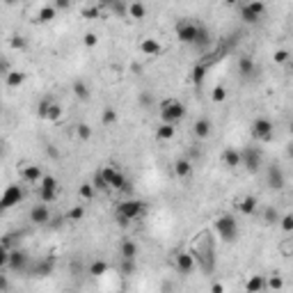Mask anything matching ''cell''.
Segmentation results:
<instances>
[{
    "mask_svg": "<svg viewBox=\"0 0 293 293\" xmlns=\"http://www.w3.org/2000/svg\"><path fill=\"white\" fill-rule=\"evenodd\" d=\"M193 259H195V266L202 268V273L211 275L215 270V238H213L211 231H202L197 234V238L193 241Z\"/></svg>",
    "mask_w": 293,
    "mask_h": 293,
    "instance_id": "obj_1",
    "label": "cell"
},
{
    "mask_svg": "<svg viewBox=\"0 0 293 293\" xmlns=\"http://www.w3.org/2000/svg\"><path fill=\"white\" fill-rule=\"evenodd\" d=\"M146 213V204L140 202V199H126V202H119L117 204V209H114V220L126 227L129 222L133 220H138L140 215H145Z\"/></svg>",
    "mask_w": 293,
    "mask_h": 293,
    "instance_id": "obj_2",
    "label": "cell"
},
{
    "mask_svg": "<svg viewBox=\"0 0 293 293\" xmlns=\"http://www.w3.org/2000/svg\"><path fill=\"white\" fill-rule=\"evenodd\" d=\"M213 229H215V234L220 236L222 243H234V241L238 238V222L231 213H222V215H218L215 222H213Z\"/></svg>",
    "mask_w": 293,
    "mask_h": 293,
    "instance_id": "obj_3",
    "label": "cell"
},
{
    "mask_svg": "<svg viewBox=\"0 0 293 293\" xmlns=\"http://www.w3.org/2000/svg\"><path fill=\"white\" fill-rule=\"evenodd\" d=\"M186 117V106L179 98H165L161 103V124H174Z\"/></svg>",
    "mask_w": 293,
    "mask_h": 293,
    "instance_id": "obj_4",
    "label": "cell"
},
{
    "mask_svg": "<svg viewBox=\"0 0 293 293\" xmlns=\"http://www.w3.org/2000/svg\"><path fill=\"white\" fill-rule=\"evenodd\" d=\"M241 165L250 174H257L261 170V165H263V151H261L259 146H245V149H241Z\"/></svg>",
    "mask_w": 293,
    "mask_h": 293,
    "instance_id": "obj_5",
    "label": "cell"
},
{
    "mask_svg": "<svg viewBox=\"0 0 293 293\" xmlns=\"http://www.w3.org/2000/svg\"><path fill=\"white\" fill-rule=\"evenodd\" d=\"M273 130H275V124L270 122L268 117H257L252 124H250V133L257 142H270L273 140Z\"/></svg>",
    "mask_w": 293,
    "mask_h": 293,
    "instance_id": "obj_6",
    "label": "cell"
},
{
    "mask_svg": "<svg viewBox=\"0 0 293 293\" xmlns=\"http://www.w3.org/2000/svg\"><path fill=\"white\" fill-rule=\"evenodd\" d=\"M101 174H103V179H106V183H108L110 190H119V193L129 190V179H126V177H124V174L117 170L114 165H106V167H101Z\"/></svg>",
    "mask_w": 293,
    "mask_h": 293,
    "instance_id": "obj_7",
    "label": "cell"
},
{
    "mask_svg": "<svg viewBox=\"0 0 293 293\" xmlns=\"http://www.w3.org/2000/svg\"><path fill=\"white\" fill-rule=\"evenodd\" d=\"M7 266L12 273H28L30 270V254L25 250H9V259H7Z\"/></svg>",
    "mask_w": 293,
    "mask_h": 293,
    "instance_id": "obj_8",
    "label": "cell"
},
{
    "mask_svg": "<svg viewBox=\"0 0 293 293\" xmlns=\"http://www.w3.org/2000/svg\"><path fill=\"white\" fill-rule=\"evenodd\" d=\"M241 12V18H243V23H259L261 16H263V12H266V2H245L238 7Z\"/></svg>",
    "mask_w": 293,
    "mask_h": 293,
    "instance_id": "obj_9",
    "label": "cell"
},
{
    "mask_svg": "<svg viewBox=\"0 0 293 293\" xmlns=\"http://www.w3.org/2000/svg\"><path fill=\"white\" fill-rule=\"evenodd\" d=\"M18 202H23V190L18 183H9L0 195V211H7L12 206H16Z\"/></svg>",
    "mask_w": 293,
    "mask_h": 293,
    "instance_id": "obj_10",
    "label": "cell"
},
{
    "mask_svg": "<svg viewBox=\"0 0 293 293\" xmlns=\"http://www.w3.org/2000/svg\"><path fill=\"white\" fill-rule=\"evenodd\" d=\"M53 270H55V257L49 254V257L39 259L37 263H33L28 273H30V277H39V279H44V277L53 275Z\"/></svg>",
    "mask_w": 293,
    "mask_h": 293,
    "instance_id": "obj_11",
    "label": "cell"
},
{
    "mask_svg": "<svg viewBox=\"0 0 293 293\" xmlns=\"http://www.w3.org/2000/svg\"><path fill=\"white\" fill-rule=\"evenodd\" d=\"M177 37H179L181 44H195V37H197V23L193 21H179L177 23Z\"/></svg>",
    "mask_w": 293,
    "mask_h": 293,
    "instance_id": "obj_12",
    "label": "cell"
},
{
    "mask_svg": "<svg viewBox=\"0 0 293 293\" xmlns=\"http://www.w3.org/2000/svg\"><path fill=\"white\" fill-rule=\"evenodd\" d=\"M18 177H21V181H25V183H39L41 177H44V172H41L39 165H34V163H21Z\"/></svg>",
    "mask_w": 293,
    "mask_h": 293,
    "instance_id": "obj_13",
    "label": "cell"
},
{
    "mask_svg": "<svg viewBox=\"0 0 293 293\" xmlns=\"http://www.w3.org/2000/svg\"><path fill=\"white\" fill-rule=\"evenodd\" d=\"M266 183H268L270 190H284L286 186V174L279 165H270L268 167V177H266Z\"/></svg>",
    "mask_w": 293,
    "mask_h": 293,
    "instance_id": "obj_14",
    "label": "cell"
},
{
    "mask_svg": "<svg viewBox=\"0 0 293 293\" xmlns=\"http://www.w3.org/2000/svg\"><path fill=\"white\" fill-rule=\"evenodd\" d=\"M174 268H177V273L179 275H190L193 270H195V259H193V254L190 252H179L177 257H174Z\"/></svg>",
    "mask_w": 293,
    "mask_h": 293,
    "instance_id": "obj_15",
    "label": "cell"
},
{
    "mask_svg": "<svg viewBox=\"0 0 293 293\" xmlns=\"http://www.w3.org/2000/svg\"><path fill=\"white\" fill-rule=\"evenodd\" d=\"M49 220H50L49 204L37 202L33 209H30V222H34V225H49Z\"/></svg>",
    "mask_w": 293,
    "mask_h": 293,
    "instance_id": "obj_16",
    "label": "cell"
},
{
    "mask_svg": "<svg viewBox=\"0 0 293 293\" xmlns=\"http://www.w3.org/2000/svg\"><path fill=\"white\" fill-rule=\"evenodd\" d=\"M259 71V66L254 65V60L250 55H241L238 57V73L243 76V78H254Z\"/></svg>",
    "mask_w": 293,
    "mask_h": 293,
    "instance_id": "obj_17",
    "label": "cell"
},
{
    "mask_svg": "<svg viewBox=\"0 0 293 293\" xmlns=\"http://www.w3.org/2000/svg\"><path fill=\"white\" fill-rule=\"evenodd\" d=\"M211 130H213V124L206 117H197L195 124H193V133H195L197 140H206L211 135Z\"/></svg>",
    "mask_w": 293,
    "mask_h": 293,
    "instance_id": "obj_18",
    "label": "cell"
},
{
    "mask_svg": "<svg viewBox=\"0 0 293 293\" xmlns=\"http://www.w3.org/2000/svg\"><path fill=\"white\" fill-rule=\"evenodd\" d=\"M222 163L227 165L229 170L241 167V149H236V146H227V149L222 151Z\"/></svg>",
    "mask_w": 293,
    "mask_h": 293,
    "instance_id": "obj_19",
    "label": "cell"
},
{
    "mask_svg": "<svg viewBox=\"0 0 293 293\" xmlns=\"http://www.w3.org/2000/svg\"><path fill=\"white\" fill-rule=\"evenodd\" d=\"M236 206H238V211L243 213V215H254L259 202H257V197H254V195H245V197H241V199H236Z\"/></svg>",
    "mask_w": 293,
    "mask_h": 293,
    "instance_id": "obj_20",
    "label": "cell"
},
{
    "mask_svg": "<svg viewBox=\"0 0 293 293\" xmlns=\"http://www.w3.org/2000/svg\"><path fill=\"white\" fill-rule=\"evenodd\" d=\"M140 50H142L145 55H149V57H156V55H161L163 46H161V41H158V39L146 37V39H142V44H140Z\"/></svg>",
    "mask_w": 293,
    "mask_h": 293,
    "instance_id": "obj_21",
    "label": "cell"
},
{
    "mask_svg": "<svg viewBox=\"0 0 293 293\" xmlns=\"http://www.w3.org/2000/svg\"><path fill=\"white\" fill-rule=\"evenodd\" d=\"M119 257L122 259H129V261H135V257H138V243L130 241V238H124L122 245H119Z\"/></svg>",
    "mask_w": 293,
    "mask_h": 293,
    "instance_id": "obj_22",
    "label": "cell"
},
{
    "mask_svg": "<svg viewBox=\"0 0 293 293\" xmlns=\"http://www.w3.org/2000/svg\"><path fill=\"white\" fill-rule=\"evenodd\" d=\"M245 291L247 293H263L266 291V277L263 275H252L245 282Z\"/></svg>",
    "mask_w": 293,
    "mask_h": 293,
    "instance_id": "obj_23",
    "label": "cell"
},
{
    "mask_svg": "<svg viewBox=\"0 0 293 293\" xmlns=\"http://www.w3.org/2000/svg\"><path fill=\"white\" fill-rule=\"evenodd\" d=\"M25 82V73L21 69H12V71L5 76V85H7L9 90H16Z\"/></svg>",
    "mask_w": 293,
    "mask_h": 293,
    "instance_id": "obj_24",
    "label": "cell"
},
{
    "mask_svg": "<svg viewBox=\"0 0 293 293\" xmlns=\"http://www.w3.org/2000/svg\"><path fill=\"white\" fill-rule=\"evenodd\" d=\"M211 44V33H209V28L204 23H197V37H195V44L193 46H197V49H206Z\"/></svg>",
    "mask_w": 293,
    "mask_h": 293,
    "instance_id": "obj_25",
    "label": "cell"
},
{
    "mask_svg": "<svg viewBox=\"0 0 293 293\" xmlns=\"http://www.w3.org/2000/svg\"><path fill=\"white\" fill-rule=\"evenodd\" d=\"M103 7L110 9V14H114V16H129V2H124V0H110V2H106Z\"/></svg>",
    "mask_w": 293,
    "mask_h": 293,
    "instance_id": "obj_26",
    "label": "cell"
},
{
    "mask_svg": "<svg viewBox=\"0 0 293 293\" xmlns=\"http://www.w3.org/2000/svg\"><path fill=\"white\" fill-rule=\"evenodd\" d=\"M71 90H73V97H76V98H81V101H87V98L92 97L90 85H87L85 81H73Z\"/></svg>",
    "mask_w": 293,
    "mask_h": 293,
    "instance_id": "obj_27",
    "label": "cell"
},
{
    "mask_svg": "<svg viewBox=\"0 0 293 293\" xmlns=\"http://www.w3.org/2000/svg\"><path fill=\"white\" fill-rule=\"evenodd\" d=\"M174 174H177L179 179H188V177L193 174V163H190L188 158H179V161L174 163Z\"/></svg>",
    "mask_w": 293,
    "mask_h": 293,
    "instance_id": "obj_28",
    "label": "cell"
},
{
    "mask_svg": "<svg viewBox=\"0 0 293 293\" xmlns=\"http://www.w3.org/2000/svg\"><path fill=\"white\" fill-rule=\"evenodd\" d=\"M55 14H57V12H55V7H53V5H41L34 21H37V23H50V21L55 18Z\"/></svg>",
    "mask_w": 293,
    "mask_h": 293,
    "instance_id": "obj_29",
    "label": "cell"
},
{
    "mask_svg": "<svg viewBox=\"0 0 293 293\" xmlns=\"http://www.w3.org/2000/svg\"><path fill=\"white\" fill-rule=\"evenodd\" d=\"M145 16H146V5H142L138 0L129 2V18H145Z\"/></svg>",
    "mask_w": 293,
    "mask_h": 293,
    "instance_id": "obj_30",
    "label": "cell"
},
{
    "mask_svg": "<svg viewBox=\"0 0 293 293\" xmlns=\"http://www.w3.org/2000/svg\"><path fill=\"white\" fill-rule=\"evenodd\" d=\"M87 273H90L92 277H103L108 273V263L103 259H97L90 263V268H87Z\"/></svg>",
    "mask_w": 293,
    "mask_h": 293,
    "instance_id": "obj_31",
    "label": "cell"
},
{
    "mask_svg": "<svg viewBox=\"0 0 293 293\" xmlns=\"http://www.w3.org/2000/svg\"><path fill=\"white\" fill-rule=\"evenodd\" d=\"M92 188L97 190V193H108L110 188H108V183H106V179H103V174H101V170H97L94 174H92Z\"/></svg>",
    "mask_w": 293,
    "mask_h": 293,
    "instance_id": "obj_32",
    "label": "cell"
},
{
    "mask_svg": "<svg viewBox=\"0 0 293 293\" xmlns=\"http://www.w3.org/2000/svg\"><path fill=\"white\" fill-rule=\"evenodd\" d=\"M62 117V106L57 103V101H50V106H49V110H46V114H44V119L46 122H57Z\"/></svg>",
    "mask_w": 293,
    "mask_h": 293,
    "instance_id": "obj_33",
    "label": "cell"
},
{
    "mask_svg": "<svg viewBox=\"0 0 293 293\" xmlns=\"http://www.w3.org/2000/svg\"><path fill=\"white\" fill-rule=\"evenodd\" d=\"M177 135V129L172 126V124H161L158 129H156V138L158 140H172Z\"/></svg>",
    "mask_w": 293,
    "mask_h": 293,
    "instance_id": "obj_34",
    "label": "cell"
},
{
    "mask_svg": "<svg viewBox=\"0 0 293 293\" xmlns=\"http://www.w3.org/2000/svg\"><path fill=\"white\" fill-rule=\"evenodd\" d=\"M279 218H282V213L277 211L275 206H266V211H263V225H277L279 222Z\"/></svg>",
    "mask_w": 293,
    "mask_h": 293,
    "instance_id": "obj_35",
    "label": "cell"
},
{
    "mask_svg": "<svg viewBox=\"0 0 293 293\" xmlns=\"http://www.w3.org/2000/svg\"><path fill=\"white\" fill-rule=\"evenodd\" d=\"M101 124H103V126H113V124H117V110H114L113 106L103 108V113H101Z\"/></svg>",
    "mask_w": 293,
    "mask_h": 293,
    "instance_id": "obj_36",
    "label": "cell"
},
{
    "mask_svg": "<svg viewBox=\"0 0 293 293\" xmlns=\"http://www.w3.org/2000/svg\"><path fill=\"white\" fill-rule=\"evenodd\" d=\"M266 289H270V291H282L284 289V277L282 275H270L266 277Z\"/></svg>",
    "mask_w": 293,
    "mask_h": 293,
    "instance_id": "obj_37",
    "label": "cell"
},
{
    "mask_svg": "<svg viewBox=\"0 0 293 293\" xmlns=\"http://www.w3.org/2000/svg\"><path fill=\"white\" fill-rule=\"evenodd\" d=\"M76 135L82 140V142H90L92 140V135H94V130H92V126L90 124H85V122H81L78 126H76Z\"/></svg>",
    "mask_w": 293,
    "mask_h": 293,
    "instance_id": "obj_38",
    "label": "cell"
},
{
    "mask_svg": "<svg viewBox=\"0 0 293 293\" xmlns=\"http://www.w3.org/2000/svg\"><path fill=\"white\" fill-rule=\"evenodd\" d=\"M206 71H209V66H204L202 62H197L195 69H193V82H195V85H202V81H204V76H206Z\"/></svg>",
    "mask_w": 293,
    "mask_h": 293,
    "instance_id": "obj_39",
    "label": "cell"
},
{
    "mask_svg": "<svg viewBox=\"0 0 293 293\" xmlns=\"http://www.w3.org/2000/svg\"><path fill=\"white\" fill-rule=\"evenodd\" d=\"M39 188L41 190H57V179L53 174H44L39 181Z\"/></svg>",
    "mask_w": 293,
    "mask_h": 293,
    "instance_id": "obj_40",
    "label": "cell"
},
{
    "mask_svg": "<svg viewBox=\"0 0 293 293\" xmlns=\"http://www.w3.org/2000/svg\"><path fill=\"white\" fill-rule=\"evenodd\" d=\"M9 46H12V50H25L28 49V41L21 34H14V37H9Z\"/></svg>",
    "mask_w": 293,
    "mask_h": 293,
    "instance_id": "obj_41",
    "label": "cell"
},
{
    "mask_svg": "<svg viewBox=\"0 0 293 293\" xmlns=\"http://www.w3.org/2000/svg\"><path fill=\"white\" fill-rule=\"evenodd\" d=\"M78 195H81L82 199H92V197L97 195V190L92 188L90 181H85V183H81V188H78Z\"/></svg>",
    "mask_w": 293,
    "mask_h": 293,
    "instance_id": "obj_42",
    "label": "cell"
},
{
    "mask_svg": "<svg viewBox=\"0 0 293 293\" xmlns=\"http://www.w3.org/2000/svg\"><path fill=\"white\" fill-rule=\"evenodd\" d=\"M85 218V209L82 206H73V209H69V213H66V220H71V222H78V220Z\"/></svg>",
    "mask_w": 293,
    "mask_h": 293,
    "instance_id": "obj_43",
    "label": "cell"
},
{
    "mask_svg": "<svg viewBox=\"0 0 293 293\" xmlns=\"http://www.w3.org/2000/svg\"><path fill=\"white\" fill-rule=\"evenodd\" d=\"M55 199H57V190H41L39 188V202L50 204V202H55Z\"/></svg>",
    "mask_w": 293,
    "mask_h": 293,
    "instance_id": "obj_44",
    "label": "cell"
},
{
    "mask_svg": "<svg viewBox=\"0 0 293 293\" xmlns=\"http://www.w3.org/2000/svg\"><path fill=\"white\" fill-rule=\"evenodd\" d=\"M211 98L215 101V103H222L225 98H227V90L222 87V85H218V87H213V92H211Z\"/></svg>",
    "mask_w": 293,
    "mask_h": 293,
    "instance_id": "obj_45",
    "label": "cell"
},
{
    "mask_svg": "<svg viewBox=\"0 0 293 293\" xmlns=\"http://www.w3.org/2000/svg\"><path fill=\"white\" fill-rule=\"evenodd\" d=\"M101 14V5H87V7L82 9V16L85 18H98Z\"/></svg>",
    "mask_w": 293,
    "mask_h": 293,
    "instance_id": "obj_46",
    "label": "cell"
},
{
    "mask_svg": "<svg viewBox=\"0 0 293 293\" xmlns=\"http://www.w3.org/2000/svg\"><path fill=\"white\" fill-rule=\"evenodd\" d=\"M279 225H282V229H284L286 234H291L293 231V215L291 213H284V215L279 218Z\"/></svg>",
    "mask_w": 293,
    "mask_h": 293,
    "instance_id": "obj_47",
    "label": "cell"
},
{
    "mask_svg": "<svg viewBox=\"0 0 293 293\" xmlns=\"http://www.w3.org/2000/svg\"><path fill=\"white\" fill-rule=\"evenodd\" d=\"M289 60H291V53H289L286 49H277L275 50V62L277 65H284V62H289Z\"/></svg>",
    "mask_w": 293,
    "mask_h": 293,
    "instance_id": "obj_48",
    "label": "cell"
},
{
    "mask_svg": "<svg viewBox=\"0 0 293 293\" xmlns=\"http://www.w3.org/2000/svg\"><path fill=\"white\" fill-rule=\"evenodd\" d=\"M50 101H53V98H41L39 103H37V114H39L41 119H44V114H46V110H49Z\"/></svg>",
    "mask_w": 293,
    "mask_h": 293,
    "instance_id": "obj_49",
    "label": "cell"
},
{
    "mask_svg": "<svg viewBox=\"0 0 293 293\" xmlns=\"http://www.w3.org/2000/svg\"><path fill=\"white\" fill-rule=\"evenodd\" d=\"M82 44H85L87 49H92V46H97V44H98V37L94 33H87L85 37H82Z\"/></svg>",
    "mask_w": 293,
    "mask_h": 293,
    "instance_id": "obj_50",
    "label": "cell"
},
{
    "mask_svg": "<svg viewBox=\"0 0 293 293\" xmlns=\"http://www.w3.org/2000/svg\"><path fill=\"white\" fill-rule=\"evenodd\" d=\"M122 273H124V275H130V273H135V261L122 259Z\"/></svg>",
    "mask_w": 293,
    "mask_h": 293,
    "instance_id": "obj_51",
    "label": "cell"
},
{
    "mask_svg": "<svg viewBox=\"0 0 293 293\" xmlns=\"http://www.w3.org/2000/svg\"><path fill=\"white\" fill-rule=\"evenodd\" d=\"M7 259H9V250L2 243H0V270L7 266Z\"/></svg>",
    "mask_w": 293,
    "mask_h": 293,
    "instance_id": "obj_52",
    "label": "cell"
},
{
    "mask_svg": "<svg viewBox=\"0 0 293 293\" xmlns=\"http://www.w3.org/2000/svg\"><path fill=\"white\" fill-rule=\"evenodd\" d=\"M9 291V277L5 273H0V293H7Z\"/></svg>",
    "mask_w": 293,
    "mask_h": 293,
    "instance_id": "obj_53",
    "label": "cell"
},
{
    "mask_svg": "<svg viewBox=\"0 0 293 293\" xmlns=\"http://www.w3.org/2000/svg\"><path fill=\"white\" fill-rule=\"evenodd\" d=\"M53 7H55V12H57V9H69V7H71V2H69V0H55V5H53Z\"/></svg>",
    "mask_w": 293,
    "mask_h": 293,
    "instance_id": "obj_54",
    "label": "cell"
},
{
    "mask_svg": "<svg viewBox=\"0 0 293 293\" xmlns=\"http://www.w3.org/2000/svg\"><path fill=\"white\" fill-rule=\"evenodd\" d=\"M9 71H12V66H9V62H7V60H0V73H2V76H7Z\"/></svg>",
    "mask_w": 293,
    "mask_h": 293,
    "instance_id": "obj_55",
    "label": "cell"
},
{
    "mask_svg": "<svg viewBox=\"0 0 293 293\" xmlns=\"http://www.w3.org/2000/svg\"><path fill=\"white\" fill-rule=\"evenodd\" d=\"M282 252L291 254V238H286V241H284V245H282Z\"/></svg>",
    "mask_w": 293,
    "mask_h": 293,
    "instance_id": "obj_56",
    "label": "cell"
},
{
    "mask_svg": "<svg viewBox=\"0 0 293 293\" xmlns=\"http://www.w3.org/2000/svg\"><path fill=\"white\" fill-rule=\"evenodd\" d=\"M211 293H225V286L220 284V282H215V284L211 286Z\"/></svg>",
    "mask_w": 293,
    "mask_h": 293,
    "instance_id": "obj_57",
    "label": "cell"
},
{
    "mask_svg": "<svg viewBox=\"0 0 293 293\" xmlns=\"http://www.w3.org/2000/svg\"><path fill=\"white\" fill-rule=\"evenodd\" d=\"M5 156V142H0V158Z\"/></svg>",
    "mask_w": 293,
    "mask_h": 293,
    "instance_id": "obj_58",
    "label": "cell"
},
{
    "mask_svg": "<svg viewBox=\"0 0 293 293\" xmlns=\"http://www.w3.org/2000/svg\"><path fill=\"white\" fill-rule=\"evenodd\" d=\"M0 110H2V103H0Z\"/></svg>",
    "mask_w": 293,
    "mask_h": 293,
    "instance_id": "obj_59",
    "label": "cell"
},
{
    "mask_svg": "<svg viewBox=\"0 0 293 293\" xmlns=\"http://www.w3.org/2000/svg\"><path fill=\"white\" fill-rule=\"evenodd\" d=\"M0 273H2V270H0Z\"/></svg>",
    "mask_w": 293,
    "mask_h": 293,
    "instance_id": "obj_60",
    "label": "cell"
}]
</instances>
